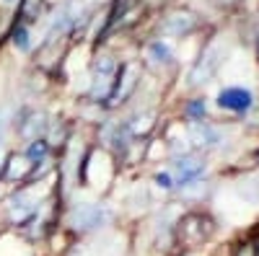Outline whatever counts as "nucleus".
<instances>
[{
    "mask_svg": "<svg viewBox=\"0 0 259 256\" xmlns=\"http://www.w3.org/2000/svg\"><path fill=\"white\" fill-rule=\"evenodd\" d=\"M117 60L112 55H99L94 62V83H91V96L96 101H109L117 88Z\"/></svg>",
    "mask_w": 259,
    "mask_h": 256,
    "instance_id": "f257e3e1",
    "label": "nucleus"
},
{
    "mask_svg": "<svg viewBox=\"0 0 259 256\" xmlns=\"http://www.w3.org/2000/svg\"><path fill=\"white\" fill-rule=\"evenodd\" d=\"M68 220L78 233H91V230H96L106 223V210L96 202H78L68 212Z\"/></svg>",
    "mask_w": 259,
    "mask_h": 256,
    "instance_id": "f03ea898",
    "label": "nucleus"
},
{
    "mask_svg": "<svg viewBox=\"0 0 259 256\" xmlns=\"http://www.w3.org/2000/svg\"><path fill=\"white\" fill-rule=\"evenodd\" d=\"M215 104L221 106L223 112H233V114H246L254 106V93L249 88H241V85H228L218 93Z\"/></svg>",
    "mask_w": 259,
    "mask_h": 256,
    "instance_id": "7ed1b4c3",
    "label": "nucleus"
},
{
    "mask_svg": "<svg viewBox=\"0 0 259 256\" xmlns=\"http://www.w3.org/2000/svg\"><path fill=\"white\" fill-rule=\"evenodd\" d=\"M205 158L197 156V153H179L174 158V171H177V184L179 186H187L192 181H197L202 179L205 174Z\"/></svg>",
    "mask_w": 259,
    "mask_h": 256,
    "instance_id": "20e7f679",
    "label": "nucleus"
},
{
    "mask_svg": "<svg viewBox=\"0 0 259 256\" xmlns=\"http://www.w3.org/2000/svg\"><path fill=\"white\" fill-rule=\"evenodd\" d=\"M223 57H226V52H223V47L215 41V44H210L207 49H205V55L200 57V62L194 65V70H192V75H189V83L192 85H200V83H205L212 73H215V68L223 62Z\"/></svg>",
    "mask_w": 259,
    "mask_h": 256,
    "instance_id": "39448f33",
    "label": "nucleus"
},
{
    "mask_svg": "<svg viewBox=\"0 0 259 256\" xmlns=\"http://www.w3.org/2000/svg\"><path fill=\"white\" fill-rule=\"evenodd\" d=\"M177 230L184 241L197 243V241L210 236V223H207L205 215H184V220L177 223Z\"/></svg>",
    "mask_w": 259,
    "mask_h": 256,
    "instance_id": "423d86ee",
    "label": "nucleus"
},
{
    "mask_svg": "<svg viewBox=\"0 0 259 256\" xmlns=\"http://www.w3.org/2000/svg\"><path fill=\"white\" fill-rule=\"evenodd\" d=\"M36 174V166L29 161L26 153H13L6 158V166H3V179L8 181H18V179H29Z\"/></svg>",
    "mask_w": 259,
    "mask_h": 256,
    "instance_id": "0eeeda50",
    "label": "nucleus"
},
{
    "mask_svg": "<svg viewBox=\"0 0 259 256\" xmlns=\"http://www.w3.org/2000/svg\"><path fill=\"white\" fill-rule=\"evenodd\" d=\"M187 132H189V137L194 142L202 145V147H215V145L223 142L221 130L215 124H210V122H189L187 124Z\"/></svg>",
    "mask_w": 259,
    "mask_h": 256,
    "instance_id": "6e6552de",
    "label": "nucleus"
},
{
    "mask_svg": "<svg viewBox=\"0 0 259 256\" xmlns=\"http://www.w3.org/2000/svg\"><path fill=\"white\" fill-rule=\"evenodd\" d=\"M18 132L26 142H34V140H41V135L47 132V119L45 114L39 112H31V114H21L18 117Z\"/></svg>",
    "mask_w": 259,
    "mask_h": 256,
    "instance_id": "1a4fd4ad",
    "label": "nucleus"
},
{
    "mask_svg": "<svg viewBox=\"0 0 259 256\" xmlns=\"http://www.w3.org/2000/svg\"><path fill=\"white\" fill-rule=\"evenodd\" d=\"M140 68H138V62H130V65H124V70H122V75L117 78V88H114V96L106 101L109 106H114V104H122L130 93H133V88H135V83H138V78H140V73H138Z\"/></svg>",
    "mask_w": 259,
    "mask_h": 256,
    "instance_id": "9d476101",
    "label": "nucleus"
},
{
    "mask_svg": "<svg viewBox=\"0 0 259 256\" xmlns=\"http://www.w3.org/2000/svg\"><path fill=\"white\" fill-rule=\"evenodd\" d=\"M194 26H197V16L192 11H177L163 18L161 31L163 34H184V31H192Z\"/></svg>",
    "mask_w": 259,
    "mask_h": 256,
    "instance_id": "9b49d317",
    "label": "nucleus"
},
{
    "mask_svg": "<svg viewBox=\"0 0 259 256\" xmlns=\"http://www.w3.org/2000/svg\"><path fill=\"white\" fill-rule=\"evenodd\" d=\"M26 156H29V161L36 166V168H41V163L47 161V156H50V142L41 137V140H34V142H29V147H26Z\"/></svg>",
    "mask_w": 259,
    "mask_h": 256,
    "instance_id": "f8f14e48",
    "label": "nucleus"
},
{
    "mask_svg": "<svg viewBox=\"0 0 259 256\" xmlns=\"http://www.w3.org/2000/svg\"><path fill=\"white\" fill-rule=\"evenodd\" d=\"M239 191H241L244 199L259 202V176H246V179L239 184Z\"/></svg>",
    "mask_w": 259,
    "mask_h": 256,
    "instance_id": "ddd939ff",
    "label": "nucleus"
},
{
    "mask_svg": "<svg viewBox=\"0 0 259 256\" xmlns=\"http://www.w3.org/2000/svg\"><path fill=\"white\" fill-rule=\"evenodd\" d=\"M148 57H150V62H168L171 60V47L163 44V41H153V44L148 47Z\"/></svg>",
    "mask_w": 259,
    "mask_h": 256,
    "instance_id": "4468645a",
    "label": "nucleus"
},
{
    "mask_svg": "<svg viewBox=\"0 0 259 256\" xmlns=\"http://www.w3.org/2000/svg\"><path fill=\"white\" fill-rule=\"evenodd\" d=\"M256 238H244V241H239L233 246V251H231V256H259V251H256Z\"/></svg>",
    "mask_w": 259,
    "mask_h": 256,
    "instance_id": "2eb2a0df",
    "label": "nucleus"
},
{
    "mask_svg": "<svg viewBox=\"0 0 259 256\" xmlns=\"http://www.w3.org/2000/svg\"><path fill=\"white\" fill-rule=\"evenodd\" d=\"M205 101H189L187 104V119L189 122H205Z\"/></svg>",
    "mask_w": 259,
    "mask_h": 256,
    "instance_id": "dca6fc26",
    "label": "nucleus"
},
{
    "mask_svg": "<svg viewBox=\"0 0 259 256\" xmlns=\"http://www.w3.org/2000/svg\"><path fill=\"white\" fill-rule=\"evenodd\" d=\"M41 11V0H21V16L26 21H34Z\"/></svg>",
    "mask_w": 259,
    "mask_h": 256,
    "instance_id": "f3484780",
    "label": "nucleus"
},
{
    "mask_svg": "<svg viewBox=\"0 0 259 256\" xmlns=\"http://www.w3.org/2000/svg\"><path fill=\"white\" fill-rule=\"evenodd\" d=\"M156 184L163 186V189H174V186H177V179L171 176L168 171H158V174H156Z\"/></svg>",
    "mask_w": 259,
    "mask_h": 256,
    "instance_id": "a211bd4d",
    "label": "nucleus"
},
{
    "mask_svg": "<svg viewBox=\"0 0 259 256\" xmlns=\"http://www.w3.org/2000/svg\"><path fill=\"white\" fill-rule=\"evenodd\" d=\"M16 44L21 47V49H29V31L21 26V29H16Z\"/></svg>",
    "mask_w": 259,
    "mask_h": 256,
    "instance_id": "6ab92c4d",
    "label": "nucleus"
},
{
    "mask_svg": "<svg viewBox=\"0 0 259 256\" xmlns=\"http://www.w3.org/2000/svg\"><path fill=\"white\" fill-rule=\"evenodd\" d=\"M256 251H259V243H256Z\"/></svg>",
    "mask_w": 259,
    "mask_h": 256,
    "instance_id": "aec40b11",
    "label": "nucleus"
}]
</instances>
